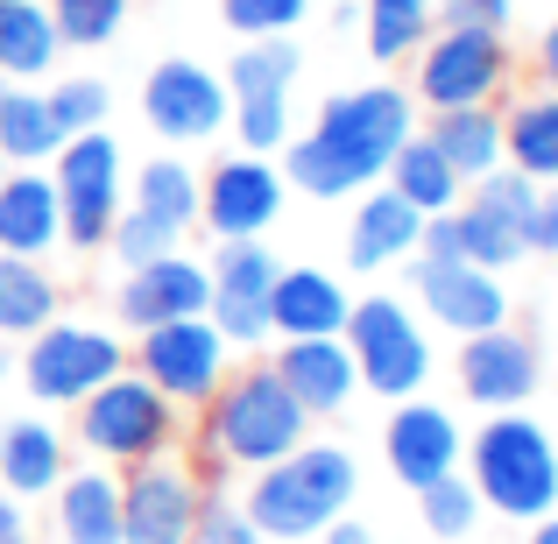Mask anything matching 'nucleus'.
Wrapping results in <instances>:
<instances>
[{
    "instance_id": "nucleus-33",
    "label": "nucleus",
    "mask_w": 558,
    "mask_h": 544,
    "mask_svg": "<svg viewBox=\"0 0 558 544\" xmlns=\"http://www.w3.org/2000/svg\"><path fill=\"white\" fill-rule=\"evenodd\" d=\"M361 36H368L375 64L417 57V43L432 36V0H368V8H361Z\"/></svg>"
},
{
    "instance_id": "nucleus-42",
    "label": "nucleus",
    "mask_w": 558,
    "mask_h": 544,
    "mask_svg": "<svg viewBox=\"0 0 558 544\" xmlns=\"http://www.w3.org/2000/svg\"><path fill=\"white\" fill-rule=\"evenodd\" d=\"M509 14H517V0H438V22L446 28H488V36H502Z\"/></svg>"
},
{
    "instance_id": "nucleus-2",
    "label": "nucleus",
    "mask_w": 558,
    "mask_h": 544,
    "mask_svg": "<svg viewBox=\"0 0 558 544\" xmlns=\"http://www.w3.org/2000/svg\"><path fill=\"white\" fill-rule=\"evenodd\" d=\"M354 452L340 446H312L304 438L298 452H283V460H269L255 474V488H247V523H255L262 537H318L332 517H347V503H354Z\"/></svg>"
},
{
    "instance_id": "nucleus-4",
    "label": "nucleus",
    "mask_w": 558,
    "mask_h": 544,
    "mask_svg": "<svg viewBox=\"0 0 558 544\" xmlns=\"http://www.w3.org/2000/svg\"><path fill=\"white\" fill-rule=\"evenodd\" d=\"M466 467H474V495L495 503V517H517V523H537L558 509V452H551V432L517 410H495L488 424L474 432L466 446Z\"/></svg>"
},
{
    "instance_id": "nucleus-39",
    "label": "nucleus",
    "mask_w": 558,
    "mask_h": 544,
    "mask_svg": "<svg viewBox=\"0 0 558 544\" xmlns=\"http://www.w3.org/2000/svg\"><path fill=\"white\" fill-rule=\"evenodd\" d=\"M50 121L64 128V135H85V128H107V107H113V93L99 78H57L50 93Z\"/></svg>"
},
{
    "instance_id": "nucleus-50",
    "label": "nucleus",
    "mask_w": 558,
    "mask_h": 544,
    "mask_svg": "<svg viewBox=\"0 0 558 544\" xmlns=\"http://www.w3.org/2000/svg\"><path fill=\"white\" fill-rule=\"evenodd\" d=\"M0 178H8V156H0Z\"/></svg>"
},
{
    "instance_id": "nucleus-7",
    "label": "nucleus",
    "mask_w": 558,
    "mask_h": 544,
    "mask_svg": "<svg viewBox=\"0 0 558 544\" xmlns=\"http://www.w3.org/2000/svg\"><path fill=\"white\" fill-rule=\"evenodd\" d=\"M50 184L57 205H64V241L71 247H99L121 213V142L107 128H85V135H64V149L50 156Z\"/></svg>"
},
{
    "instance_id": "nucleus-30",
    "label": "nucleus",
    "mask_w": 558,
    "mask_h": 544,
    "mask_svg": "<svg viewBox=\"0 0 558 544\" xmlns=\"http://www.w3.org/2000/svg\"><path fill=\"white\" fill-rule=\"evenodd\" d=\"M57 318V283L43 262L0 247V340H28Z\"/></svg>"
},
{
    "instance_id": "nucleus-6",
    "label": "nucleus",
    "mask_w": 558,
    "mask_h": 544,
    "mask_svg": "<svg viewBox=\"0 0 558 544\" xmlns=\"http://www.w3.org/2000/svg\"><path fill=\"white\" fill-rule=\"evenodd\" d=\"M347 354H354V375L361 389L375 396H417L424 375H432V340L417 333V318L403 312L396 298H361L354 312H347Z\"/></svg>"
},
{
    "instance_id": "nucleus-12",
    "label": "nucleus",
    "mask_w": 558,
    "mask_h": 544,
    "mask_svg": "<svg viewBox=\"0 0 558 544\" xmlns=\"http://www.w3.org/2000/svg\"><path fill=\"white\" fill-rule=\"evenodd\" d=\"M283 170L269 156H227L213 178H198V219L219 241H262L283 213Z\"/></svg>"
},
{
    "instance_id": "nucleus-40",
    "label": "nucleus",
    "mask_w": 558,
    "mask_h": 544,
    "mask_svg": "<svg viewBox=\"0 0 558 544\" xmlns=\"http://www.w3.org/2000/svg\"><path fill=\"white\" fill-rule=\"evenodd\" d=\"M304 8H312V0H219L233 36H290V28L304 22Z\"/></svg>"
},
{
    "instance_id": "nucleus-13",
    "label": "nucleus",
    "mask_w": 558,
    "mask_h": 544,
    "mask_svg": "<svg viewBox=\"0 0 558 544\" xmlns=\"http://www.w3.org/2000/svg\"><path fill=\"white\" fill-rule=\"evenodd\" d=\"M198 503V481L178 460H135L121 481V544H191Z\"/></svg>"
},
{
    "instance_id": "nucleus-46",
    "label": "nucleus",
    "mask_w": 558,
    "mask_h": 544,
    "mask_svg": "<svg viewBox=\"0 0 558 544\" xmlns=\"http://www.w3.org/2000/svg\"><path fill=\"white\" fill-rule=\"evenodd\" d=\"M537 71H545V85L558 93V22L545 28V43H537Z\"/></svg>"
},
{
    "instance_id": "nucleus-32",
    "label": "nucleus",
    "mask_w": 558,
    "mask_h": 544,
    "mask_svg": "<svg viewBox=\"0 0 558 544\" xmlns=\"http://www.w3.org/2000/svg\"><path fill=\"white\" fill-rule=\"evenodd\" d=\"M135 205L142 213H156L163 227H198V170L184 164V156H149L135 178Z\"/></svg>"
},
{
    "instance_id": "nucleus-16",
    "label": "nucleus",
    "mask_w": 558,
    "mask_h": 544,
    "mask_svg": "<svg viewBox=\"0 0 558 544\" xmlns=\"http://www.w3.org/2000/svg\"><path fill=\"white\" fill-rule=\"evenodd\" d=\"M381 452H389L396 481H410V488H432L438 474H452V467H460L466 438H460V424H452V410L403 396V410H396L389 432H381Z\"/></svg>"
},
{
    "instance_id": "nucleus-34",
    "label": "nucleus",
    "mask_w": 558,
    "mask_h": 544,
    "mask_svg": "<svg viewBox=\"0 0 558 544\" xmlns=\"http://www.w3.org/2000/svg\"><path fill=\"white\" fill-rule=\"evenodd\" d=\"M298 64L304 57L290 36H247V50L227 64V93H290Z\"/></svg>"
},
{
    "instance_id": "nucleus-5",
    "label": "nucleus",
    "mask_w": 558,
    "mask_h": 544,
    "mask_svg": "<svg viewBox=\"0 0 558 544\" xmlns=\"http://www.w3.org/2000/svg\"><path fill=\"white\" fill-rule=\"evenodd\" d=\"M78 438L113 467L156 460V452H170V438H178V403H170L149 375H128L121 367V375H107L78 403Z\"/></svg>"
},
{
    "instance_id": "nucleus-20",
    "label": "nucleus",
    "mask_w": 558,
    "mask_h": 544,
    "mask_svg": "<svg viewBox=\"0 0 558 544\" xmlns=\"http://www.w3.org/2000/svg\"><path fill=\"white\" fill-rule=\"evenodd\" d=\"M276 375H283V389L304 403V418H340V410L354 403V389H361L354 354H347L340 333H326V340H283Z\"/></svg>"
},
{
    "instance_id": "nucleus-27",
    "label": "nucleus",
    "mask_w": 558,
    "mask_h": 544,
    "mask_svg": "<svg viewBox=\"0 0 558 544\" xmlns=\"http://www.w3.org/2000/svg\"><path fill=\"white\" fill-rule=\"evenodd\" d=\"M64 57L50 8L43 0H0V78H50V64Z\"/></svg>"
},
{
    "instance_id": "nucleus-22",
    "label": "nucleus",
    "mask_w": 558,
    "mask_h": 544,
    "mask_svg": "<svg viewBox=\"0 0 558 544\" xmlns=\"http://www.w3.org/2000/svg\"><path fill=\"white\" fill-rule=\"evenodd\" d=\"M347 312H354V298L340 290V276H326V269H276V283H269V333H283V340H326V333H347Z\"/></svg>"
},
{
    "instance_id": "nucleus-17",
    "label": "nucleus",
    "mask_w": 558,
    "mask_h": 544,
    "mask_svg": "<svg viewBox=\"0 0 558 544\" xmlns=\"http://www.w3.org/2000/svg\"><path fill=\"white\" fill-rule=\"evenodd\" d=\"M417 298L460 340L488 333V326H509V298L495 283V269H474V262H417Z\"/></svg>"
},
{
    "instance_id": "nucleus-37",
    "label": "nucleus",
    "mask_w": 558,
    "mask_h": 544,
    "mask_svg": "<svg viewBox=\"0 0 558 544\" xmlns=\"http://www.w3.org/2000/svg\"><path fill=\"white\" fill-rule=\"evenodd\" d=\"M417 503H424V531H432V537H466L474 517H481V495H474V481H466L460 467L438 474L432 488H417Z\"/></svg>"
},
{
    "instance_id": "nucleus-28",
    "label": "nucleus",
    "mask_w": 558,
    "mask_h": 544,
    "mask_svg": "<svg viewBox=\"0 0 558 544\" xmlns=\"http://www.w3.org/2000/svg\"><path fill=\"white\" fill-rule=\"evenodd\" d=\"M432 149L460 170V184H474L502 170V121H495V107H446L432 121Z\"/></svg>"
},
{
    "instance_id": "nucleus-41",
    "label": "nucleus",
    "mask_w": 558,
    "mask_h": 544,
    "mask_svg": "<svg viewBox=\"0 0 558 544\" xmlns=\"http://www.w3.org/2000/svg\"><path fill=\"white\" fill-rule=\"evenodd\" d=\"M191 544H262V531L247 523V509H233V503H198Z\"/></svg>"
},
{
    "instance_id": "nucleus-25",
    "label": "nucleus",
    "mask_w": 558,
    "mask_h": 544,
    "mask_svg": "<svg viewBox=\"0 0 558 544\" xmlns=\"http://www.w3.org/2000/svg\"><path fill=\"white\" fill-rule=\"evenodd\" d=\"M57 531L64 544H121V481L113 474H64L57 481Z\"/></svg>"
},
{
    "instance_id": "nucleus-8",
    "label": "nucleus",
    "mask_w": 558,
    "mask_h": 544,
    "mask_svg": "<svg viewBox=\"0 0 558 544\" xmlns=\"http://www.w3.org/2000/svg\"><path fill=\"white\" fill-rule=\"evenodd\" d=\"M128 367V347L113 340V333H99V326H43V333H28V354H22V382H28V396L36 403H71L78 410L85 396L99 389L107 375H121Z\"/></svg>"
},
{
    "instance_id": "nucleus-47",
    "label": "nucleus",
    "mask_w": 558,
    "mask_h": 544,
    "mask_svg": "<svg viewBox=\"0 0 558 544\" xmlns=\"http://www.w3.org/2000/svg\"><path fill=\"white\" fill-rule=\"evenodd\" d=\"M326 544H375L368 531H361V523H347V517H332L326 523Z\"/></svg>"
},
{
    "instance_id": "nucleus-11",
    "label": "nucleus",
    "mask_w": 558,
    "mask_h": 544,
    "mask_svg": "<svg viewBox=\"0 0 558 544\" xmlns=\"http://www.w3.org/2000/svg\"><path fill=\"white\" fill-rule=\"evenodd\" d=\"M537 205V184L523 178V170H488V178H474V198L452 205V219H460V255L474 262V269H509L517 255H531L523 247V219H531Z\"/></svg>"
},
{
    "instance_id": "nucleus-9",
    "label": "nucleus",
    "mask_w": 558,
    "mask_h": 544,
    "mask_svg": "<svg viewBox=\"0 0 558 544\" xmlns=\"http://www.w3.org/2000/svg\"><path fill=\"white\" fill-rule=\"evenodd\" d=\"M509 78V43L488 28H438L417 43V99L432 113L446 107H488Z\"/></svg>"
},
{
    "instance_id": "nucleus-3",
    "label": "nucleus",
    "mask_w": 558,
    "mask_h": 544,
    "mask_svg": "<svg viewBox=\"0 0 558 544\" xmlns=\"http://www.w3.org/2000/svg\"><path fill=\"white\" fill-rule=\"evenodd\" d=\"M205 438H213V452L227 467L262 474L269 460H283V452H298L304 438H312V418H304V403L283 389L276 367H241V375H227L213 389V424H205Z\"/></svg>"
},
{
    "instance_id": "nucleus-43",
    "label": "nucleus",
    "mask_w": 558,
    "mask_h": 544,
    "mask_svg": "<svg viewBox=\"0 0 558 544\" xmlns=\"http://www.w3.org/2000/svg\"><path fill=\"white\" fill-rule=\"evenodd\" d=\"M417 255H424V262H466V255H460V219H452V213H424Z\"/></svg>"
},
{
    "instance_id": "nucleus-26",
    "label": "nucleus",
    "mask_w": 558,
    "mask_h": 544,
    "mask_svg": "<svg viewBox=\"0 0 558 544\" xmlns=\"http://www.w3.org/2000/svg\"><path fill=\"white\" fill-rule=\"evenodd\" d=\"M502 164L523 170L531 184H558V93H551V85L509 107V121H502Z\"/></svg>"
},
{
    "instance_id": "nucleus-51",
    "label": "nucleus",
    "mask_w": 558,
    "mask_h": 544,
    "mask_svg": "<svg viewBox=\"0 0 558 544\" xmlns=\"http://www.w3.org/2000/svg\"><path fill=\"white\" fill-rule=\"evenodd\" d=\"M8 85H14V78H0V93H8Z\"/></svg>"
},
{
    "instance_id": "nucleus-18",
    "label": "nucleus",
    "mask_w": 558,
    "mask_h": 544,
    "mask_svg": "<svg viewBox=\"0 0 558 544\" xmlns=\"http://www.w3.org/2000/svg\"><path fill=\"white\" fill-rule=\"evenodd\" d=\"M460 389L474 396L481 410H517L523 396L537 389V347L509 326H488V333H466L460 347Z\"/></svg>"
},
{
    "instance_id": "nucleus-45",
    "label": "nucleus",
    "mask_w": 558,
    "mask_h": 544,
    "mask_svg": "<svg viewBox=\"0 0 558 544\" xmlns=\"http://www.w3.org/2000/svg\"><path fill=\"white\" fill-rule=\"evenodd\" d=\"M0 544H28V523H22V495L0 488Z\"/></svg>"
},
{
    "instance_id": "nucleus-35",
    "label": "nucleus",
    "mask_w": 558,
    "mask_h": 544,
    "mask_svg": "<svg viewBox=\"0 0 558 544\" xmlns=\"http://www.w3.org/2000/svg\"><path fill=\"white\" fill-rule=\"evenodd\" d=\"M227 128L241 135L247 156H276L290 142V93H233Z\"/></svg>"
},
{
    "instance_id": "nucleus-23",
    "label": "nucleus",
    "mask_w": 558,
    "mask_h": 544,
    "mask_svg": "<svg viewBox=\"0 0 558 544\" xmlns=\"http://www.w3.org/2000/svg\"><path fill=\"white\" fill-rule=\"evenodd\" d=\"M417 227H424V213L410 198L368 191L361 213H354V233H347V262H354V269H389V262L417 255Z\"/></svg>"
},
{
    "instance_id": "nucleus-21",
    "label": "nucleus",
    "mask_w": 558,
    "mask_h": 544,
    "mask_svg": "<svg viewBox=\"0 0 558 544\" xmlns=\"http://www.w3.org/2000/svg\"><path fill=\"white\" fill-rule=\"evenodd\" d=\"M57 241H64V205H57L50 170H43V164L8 170V178H0V247L43 262Z\"/></svg>"
},
{
    "instance_id": "nucleus-1",
    "label": "nucleus",
    "mask_w": 558,
    "mask_h": 544,
    "mask_svg": "<svg viewBox=\"0 0 558 544\" xmlns=\"http://www.w3.org/2000/svg\"><path fill=\"white\" fill-rule=\"evenodd\" d=\"M417 135V99L403 85H361V93H332L318 107V128L283 142V184L312 191V198H347L368 191L389 156Z\"/></svg>"
},
{
    "instance_id": "nucleus-15",
    "label": "nucleus",
    "mask_w": 558,
    "mask_h": 544,
    "mask_svg": "<svg viewBox=\"0 0 558 544\" xmlns=\"http://www.w3.org/2000/svg\"><path fill=\"white\" fill-rule=\"evenodd\" d=\"M276 269H283V262H276L262 241H219L213 304H205V312H213V326H219L227 347L269 340V283H276Z\"/></svg>"
},
{
    "instance_id": "nucleus-24",
    "label": "nucleus",
    "mask_w": 558,
    "mask_h": 544,
    "mask_svg": "<svg viewBox=\"0 0 558 544\" xmlns=\"http://www.w3.org/2000/svg\"><path fill=\"white\" fill-rule=\"evenodd\" d=\"M64 474V432H50L43 418L0 424V488L8 495H50Z\"/></svg>"
},
{
    "instance_id": "nucleus-31",
    "label": "nucleus",
    "mask_w": 558,
    "mask_h": 544,
    "mask_svg": "<svg viewBox=\"0 0 558 544\" xmlns=\"http://www.w3.org/2000/svg\"><path fill=\"white\" fill-rule=\"evenodd\" d=\"M389 191H396V198H410L417 213H452L466 184H460V170L432 149V135H410L403 149L389 156Z\"/></svg>"
},
{
    "instance_id": "nucleus-14",
    "label": "nucleus",
    "mask_w": 558,
    "mask_h": 544,
    "mask_svg": "<svg viewBox=\"0 0 558 544\" xmlns=\"http://www.w3.org/2000/svg\"><path fill=\"white\" fill-rule=\"evenodd\" d=\"M142 113H149V128L163 142H213L233 113V93L227 78H213L191 57H163L149 71V85H142Z\"/></svg>"
},
{
    "instance_id": "nucleus-10",
    "label": "nucleus",
    "mask_w": 558,
    "mask_h": 544,
    "mask_svg": "<svg viewBox=\"0 0 558 544\" xmlns=\"http://www.w3.org/2000/svg\"><path fill=\"white\" fill-rule=\"evenodd\" d=\"M135 375H149L170 403H213V389L227 382V340H219L213 318H163V326L142 333Z\"/></svg>"
},
{
    "instance_id": "nucleus-44",
    "label": "nucleus",
    "mask_w": 558,
    "mask_h": 544,
    "mask_svg": "<svg viewBox=\"0 0 558 544\" xmlns=\"http://www.w3.org/2000/svg\"><path fill=\"white\" fill-rule=\"evenodd\" d=\"M523 247L558 255V184H551V191L537 184V205H531V219H523Z\"/></svg>"
},
{
    "instance_id": "nucleus-38",
    "label": "nucleus",
    "mask_w": 558,
    "mask_h": 544,
    "mask_svg": "<svg viewBox=\"0 0 558 544\" xmlns=\"http://www.w3.org/2000/svg\"><path fill=\"white\" fill-rule=\"evenodd\" d=\"M107 247L128 262V269H142V262H156V255H170V247H178V227H163V219L142 213V205H121V213H113V227H107Z\"/></svg>"
},
{
    "instance_id": "nucleus-49",
    "label": "nucleus",
    "mask_w": 558,
    "mask_h": 544,
    "mask_svg": "<svg viewBox=\"0 0 558 544\" xmlns=\"http://www.w3.org/2000/svg\"><path fill=\"white\" fill-rule=\"evenodd\" d=\"M8 375H14V340H0V389H8Z\"/></svg>"
},
{
    "instance_id": "nucleus-36",
    "label": "nucleus",
    "mask_w": 558,
    "mask_h": 544,
    "mask_svg": "<svg viewBox=\"0 0 558 544\" xmlns=\"http://www.w3.org/2000/svg\"><path fill=\"white\" fill-rule=\"evenodd\" d=\"M43 8H50L64 50H99V43H113L121 22H128V0H43Z\"/></svg>"
},
{
    "instance_id": "nucleus-29",
    "label": "nucleus",
    "mask_w": 558,
    "mask_h": 544,
    "mask_svg": "<svg viewBox=\"0 0 558 544\" xmlns=\"http://www.w3.org/2000/svg\"><path fill=\"white\" fill-rule=\"evenodd\" d=\"M57 149H64V128L50 121V99L28 93V85H8L0 93V156H8V170L50 164Z\"/></svg>"
},
{
    "instance_id": "nucleus-48",
    "label": "nucleus",
    "mask_w": 558,
    "mask_h": 544,
    "mask_svg": "<svg viewBox=\"0 0 558 544\" xmlns=\"http://www.w3.org/2000/svg\"><path fill=\"white\" fill-rule=\"evenodd\" d=\"M531 544H558V517H537V531H531Z\"/></svg>"
},
{
    "instance_id": "nucleus-19",
    "label": "nucleus",
    "mask_w": 558,
    "mask_h": 544,
    "mask_svg": "<svg viewBox=\"0 0 558 544\" xmlns=\"http://www.w3.org/2000/svg\"><path fill=\"white\" fill-rule=\"evenodd\" d=\"M205 304H213V276H205L198 262H184L178 247L142 262V269H128V290H121V318L135 333L163 326V318H198Z\"/></svg>"
}]
</instances>
